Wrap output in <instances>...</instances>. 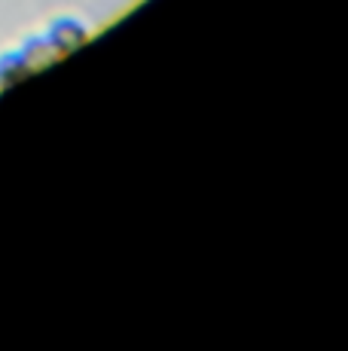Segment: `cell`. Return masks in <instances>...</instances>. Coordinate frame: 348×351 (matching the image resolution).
<instances>
[{"label": "cell", "instance_id": "cell-1", "mask_svg": "<svg viewBox=\"0 0 348 351\" xmlns=\"http://www.w3.org/2000/svg\"><path fill=\"white\" fill-rule=\"evenodd\" d=\"M46 40L52 43V49L58 52V58L62 56H71V52H77L79 46H86L92 40V25L86 22L83 16H77V12H62V16L49 19L46 22Z\"/></svg>", "mask_w": 348, "mask_h": 351}, {"label": "cell", "instance_id": "cell-2", "mask_svg": "<svg viewBox=\"0 0 348 351\" xmlns=\"http://www.w3.org/2000/svg\"><path fill=\"white\" fill-rule=\"evenodd\" d=\"M18 49H22V56H25V62H28L31 73L43 71L46 64H52L58 58V52L52 49V43L46 40V34H31V37H25L22 43H18Z\"/></svg>", "mask_w": 348, "mask_h": 351}, {"label": "cell", "instance_id": "cell-3", "mask_svg": "<svg viewBox=\"0 0 348 351\" xmlns=\"http://www.w3.org/2000/svg\"><path fill=\"white\" fill-rule=\"evenodd\" d=\"M28 73H31V67H28V62H25L18 43L0 52V89H10V86L22 83Z\"/></svg>", "mask_w": 348, "mask_h": 351}]
</instances>
